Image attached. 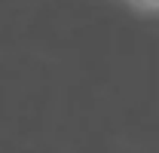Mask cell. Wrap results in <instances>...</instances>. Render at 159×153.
Listing matches in <instances>:
<instances>
[{"label": "cell", "instance_id": "1", "mask_svg": "<svg viewBox=\"0 0 159 153\" xmlns=\"http://www.w3.org/2000/svg\"><path fill=\"white\" fill-rule=\"evenodd\" d=\"M138 3H144V6H159V0H138Z\"/></svg>", "mask_w": 159, "mask_h": 153}]
</instances>
